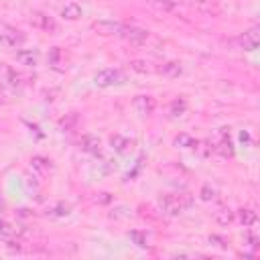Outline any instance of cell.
<instances>
[{
    "instance_id": "d6986e66",
    "label": "cell",
    "mask_w": 260,
    "mask_h": 260,
    "mask_svg": "<svg viewBox=\"0 0 260 260\" xmlns=\"http://www.w3.org/2000/svg\"><path fill=\"white\" fill-rule=\"evenodd\" d=\"M148 4H150V8H154L158 12H173V10H177V2H173V0H150Z\"/></svg>"
},
{
    "instance_id": "8992f818",
    "label": "cell",
    "mask_w": 260,
    "mask_h": 260,
    "mask_svg": "<svg viewBox=\"0 0 260 260\" xmlns=\"http://www.w3.org/2000/svg\"><path fill=\"white\" fill-rule=\"evenodd\" d=\"M118 37H122V39H124L126 43H130V45H136V47H138V45H144V43H146L148 30L138 28V26H128V24H124Z\"/></svg>"
},
{
    "instance_id": "7c38bea8",
    "label": "cell",
    "mask_w": 260,
    "mask_h": 260,
    "mask_svg": "<svg viewBox=\"0 0 260 260\" xmlns=\"http://www.w3.org/2000/svg\"><path fill=\"white\" fill-rule=\"evenodd\" d=\"M81 144H83V150H87L89 154H93V156H102V144H100V138H98V136L87 134V136L81 138Z\"/></svg>"
},
{
    "instance_id": "8fae6325",
    "label": "cell",
    "mask_w": 260,
    "mask_h": 260,
    "mask_svg": "<svg viewBox=\"0 0 260 260\" xmlns=\"http://www.w3.org/2000/svg\"><path fill=\"white\" fill-rule=\"evenodd\" d=\"M154 71L160 73L162 77H179L183 69H181V63H177V61H169V63H162L160 67H154Z\"/></svg>"
},
{
    "instance_id": "5b68a950",
    "label": "cell",
    "mask_w": 260,
    "mask_h": 260,
    "mask_svg": "<svg viewBox=\"0 0 260 260\" xmlns=\"http://www.w3.org/2000/svg\"><path fill=\"white\" fill-rule=\"evenodd\" d=\"M93 83L98 87H112V85H120L124 83V73L120 69H114V67H106V69H100L95 75H93Z\"/></svg>"
},
{
    "instance_id": "e0dca14e",
    "label": "cell",
    "mask_w": 260,
    "mask_h": 260,
    "mask_svg": "<svg viewBox=\"0 0 260 260\" xmlns=\"http://www.w3.org/2000/svg\"><path fill=\"white\" fill-rule=\"evenodd\" d=\"M238 219H240V223H242L244 228H250V225L256 223L258 215H256L254 209H250V207H242V209H238Z\"/></svg>"
},
{
    "instance_id": "30bf717a",
    "label": "cell",
    "mask_w": 260,
    "mask_h": 260,
    "mask_svg": "<svg viewBox=\"0 0 260 260\" xmlns=\"http://www.w3.org/2000/svg\"><path fill=\"white\" fill-rule=\"evenodd\" d=\"M122 22H116V20H95L91 22V28L98 32V35H104V37H110V35H120L122 30Z\"/></svg>"
},
{
    "instance_id": "83f0119b",
    "label": "cell",
    "mask_w": 260,
    "mask_h": 260,
    "mask_svg": "<svg viewBox=\"0 0 260 260\" xmlns=\"http://www.w3.org/2000/svg\"><path fill=\"white\" fill-rule=\"evenodd\" d=\"M195 2H201V4H211V2H215V0H195Z\"/></svg>"
},
{
    "instance_id": "cb8c5ba5",
    "label": "cell",
    "mask_w": 260,
    "mask_h": 260,
    "mask_svg": "<svg viewBox=\"0 0 260 260\" xmlns=\"http://www.w3.org/2000/svg\"><path fill=\"white\" fill-rule=\"evenodd\" d=\"M185 110H187L185 100H173V102H171V114H173L175 118H177V116H183Z\"/></svg>"
},
{
    "instance_id": "277c9868",
    "label": "cell",
    "mask_w": 260,
    "mask_h": 260,
    "mask_svg": "<svg viewBox=\"0 0 260 260\" xmlns=\"http://www.w3.org/2000/svg\"><path fill=\"white\" fill-rule=\"evenodd\" d=\"M28 22H30L32 28H37V30H43V32H49V35L59 32L57 20H55L53 16H49L47 12H43V10H32V12L28 14Z\"/></svg>"
},
{
    "instance_id": "603a6c76",
    "label": "cell",
    "mask_w": 260,
    "mask_h": 260,
    "mask_svg": "<svg viewBox=\"0 0 260 260\" xmlns=\"http://www.w3.org/2000/svg\"><path fill=\"white\" fill-rule=\"evenodd\" d=\"M0 236L8 242V240H14V236H16V230L10 225V223H6V221H2L0 219Z\"/></svg>"
},
{
    "instance_id": "44dd1931",
    "label": "cell",
    "mask_w": 260,
    "mask_h": 260,
    "mask_svg": "<svg viewBox=\"0 0 260 260\" xmlns=\"http://www.w3.org/2000/svg\"><path fill=\"white\" fill-rule=\"evenodd\" d=\"M130 69H132V71H136V73H142V75H146V73H152V71H154V67H152L148 61H142V59H134V61L130 63Z\"/></svg>"
},
{
    "instance_id": "52a82bcc",
    "label": "cell",
    "mask_w": 260,
    "mask_h": 260,
    "mask_svg": "<svg viewBox=\"0 0 260 260\" xmlns=\"http://www.w3.org/2000/svg\"><path fill=\"white\" fill-rule=\"evenodd\" d=\"M154 106H156L154 98H152V95H146V93H140V95H136V98L132 100V108H134V112H136L140 118H148V116L154 112Z\"/></svg>"
},
{
    "instance_id": "5bb4252c",
    "label": "cell",
    "mask_w": 260,
    "mask_h": 260,
    "mask_svg": "<svg viewBox=\"0 0 260 260\" xmlns=\"http://www.w3.org/2000/svg\"><path fill=\"white\" fill-rule=\"evenodd\" d=\"M81 14H83V10H81V6L77 2H67L61 8V16L65 20H77V18H81Z\"/></svg>"
},
{
    "instance_id": "3957f363",
    "label": "cell",
    "mask_w": 260,
    "mask_h": 260,
    "mask_svg": "<svg viewBox=\"0 0 260 260\" xmlns=\"http://www.w3.org/2000/svg\"><path fill=\"white\" fill-rule=\"evenodd\" d=\"M24 41H26V37H24L22 30H18L16 26L0 20V45L2 47H6V49H18Z\"/></svg>"
},
{
    "instance_id": "d4e9b609",
    "label": "cell",
    "mask_w": 260,
    "mask_h": 260,
    "mask_svg": "<svg viewBox=\"0 0 260 260\" xmlns=\"http://www.w3.org/2000/svg\"><path fill=\"white\" fill-rule=\"evenodd\" d=\"M69 211H71V207L67 205V203H57L51 211H49V215H55V217H63V215H69Z\"/></svg>"
},
{
    "instance_id": "9c48e42d",
    "label": "cell",
    "mask_w": 260,
    "mask_h": 260,
    "mask_svg": "<svg viewBox=\"0 0 260 260\" xmlns=\"http://www.w3.org/2000/svg\"><path fill=\"white\" fill-rule=\"evenodd\" d=\"M238 45H240L244 51H254V49L260 45V28H258V26L248 28L244 35H240Z\"/></svg>"
},
{
    "instance_id": "4316f807",
    "label": "cell",
    "mask_w": 260,
    "mask_h": 260,
    "mask_svg": "<svg viewBox=\"0 0 260 260\" xmlns=\"http://www.w3.org/2000/svg\"><path fill=\"white\" fill-rule=\"evenodd\" d=\"M209 242L215 244V246H219V248H228V246H225V240L219 238V236H209Z\"/></svg>"
},
{
    "instance_id": "ffe728a7",
    "label": "cell",
    "mask_w": 260,
    "mask_h": 260,
    "mask_svg": "<svg viewBox=\"0 0 260 260\" xmlns=\"http://www.w3.org/2000/svg\"><path fill=\"white\" fill-rule=\"evenodd\" d=\"M173 142H175V146H181V148H197V144H199L193 136H189V134H185V132L179 134V136H175Z\"/></svg>"
},
{
    "instance_id": "6da1fadb",
    "label": "cell",
    "mask_w": 260,
    "mask_h": 260,
    "mask_svg": "<svg viewBox=\"0 0 260 260\" xmlns=\"http://www.w3.org/2000/svg\"><path fill=\"white\" fill-rule=\"evenodd\" d=\"M191 201L193 199L187 193H165L158 197V207L167 215H179L191 207Z\"/></svg>"
},
{
    "instance_id": "ac0fdd59",
    "label": "cell",
    "mask_w": 260,
    "mask_h": 260,
    "mask_svg": "<svg viewBox=\"0 0 260 260\" xmlns=\"http://www.w3.org/2000/svg\"><path fill=\"white\" fill-rule=\"evenodd\" d=\"M30 167H32L35 171H39L41 175H47V173L53 169L51 160L45 158V156H32V158H30Z\"/></svg>"
},
{
    "instance_id": "9a60e30c",
    "label": "cell",
    "mask_w": 260,
    "mask_h": 260,
    "mask_svg": "<svg viewBox=\"0 0 260 260\" xmlns=\"http://www.w3.org/2000/svg\"><path fill=\"white\" fill-rule=\"evenodd\" d=\"M16 61L22 63V65L32 67V65H37V61H39V53H37L35 49H22V51H16Z\"/></svg>"
},
{
    "instance_id": "484cf974",
    "label": "cell",
    "mask_w": 260,
    "mask_h": 260,
    "mask_svg": "<svg viewBox=\"0 0 260 260\" xmlns=\"http://www.w3.org/2000/svg\"><path fill=\"white\" fill-rule=\"evenodd\" d=\"M130 238L136 242V246H140V248H146V238H144L140 232H130Z\"/></svg>"
},
{
    "instance_id": "4fadbf2b",
    "label": "cell",
    "mask_w": 260,
    "mask_h": 260,
    "mask_svg": "<svg viewBox=\"0 0 260 260\" xmlns=\"http://www.w3.org/2000/svg\"><path fill=\"white\" fill-rule=\"evenodd\" d=\"M234 217H236V213H234L228 205H221V207H217V209L213 211V219H215L219 225H230V223L234 221Z\"/></svg>"
},
{
    "instance_id": "ba28073f",
    "label": "cell",
    "mask_w": 260,
    "mask_h": 260,
    "mask_svg": "<svg viewBox=\"0 0 260 260\" xmlns=\"http://www.w3.org/2000/svg\"><path fill=\"white\" fill-rule=\"evenodd\" d=\"M211 148L219 154V156H234V142H232V138H230V132H228V128H221V132H219V140L215 142V144H211Z\"/></svg>"
},
{
    "instance_id": "2e32d148",
    "label": "cell",
    "mask_w": 260,
    "mask_h": 260,
    "mask_svg": "<svg viewBox=\"0 0 260 260\" xmlns=\"http://www.w3.org/2000/svg\"><path fill=\"white\" fill-rule=\"evenodd\" d=\"M110 144H112V148L116 150V152H120V154H126L130 148H132V140H128V138H124V136H120V134H114L112 138H110Z\"/></svg>"
},
{
    "instance_id": "7a4b0ae2",
    "label": "cell",
    "mask_w": 260,
    "mask_h": 260,
    "mask_svg": "<svg viewBox=\"0 0 260 260\" xmlns=\"http://www.w3.org/2000/svg\"><path fill=\"white\" fill-rule=\"evenodd\" d=\"M20 75L8 67L6 63H0V95L2 98H12L14 93H18L20 87Z\"/></svg>"
},
{
    "instance_id": "7402d4cb",
    "label": "cell",
    "mask_w": 260,
    "mask_h": 260,
    "mask_svg": "<svg viewBox=\"0 0 260 260\" xmlns=\"http://www.w3.org/2000/svg\"><path fill=\"white\" fill-rule=\"evenodd\" d=\"M199 197H201L203 201H211V199H215V197H217V189H215L213 185L205 183V185L201 187V191H199Z\"/></svg>"
}]
</instances>
